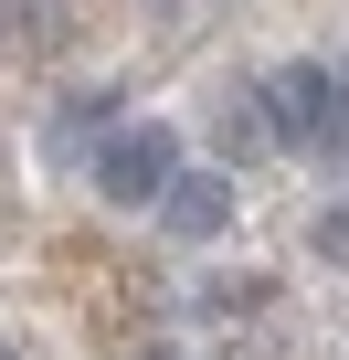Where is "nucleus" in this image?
Returning a JSON list of instances; mask_svg holds the SVG:
<instances>
[{"label":"nucleus","instance_id":"obj_2","mask_svg":"<svg viewBox=\"0 0 349 360\" xmlns=\"http://www.w3.org/2000/svg\"><path fill=\"white\" fill-rule=\"evenodd\" d=\"M169 169H180V138H169V127H127V138L96 148V191H106L117 212H148V202L169 191Z\"/></svg>","mask_w":349,"mask_h":360},{"label":"nucleus","instance_id":"obj_5","mask_svg":"<svg viewBox=\"0 0 349 360\" xmlns=\"http://www.w3.org/2000/svg\"><path fill=\"white\" fill-rule=\"evenodd\" d=\"M0 360H11V349H0Z\"/></svg>","mask_w":349,"mask_h":360},{"label":"nucleus","instance_id":"obj_3","mask_svg":"<svg viewBox=\"0 0 349 360\" xmlns=\"http://www.w3.org/2000/svg\"><path fill=\"white\" fill-rule=\"evenodd\" d=\"M148 212H159L169 244H212V233H233V180H212V169H169V191H159Z\"/></svg>","mask_w":349,"mask_h":360},{"label":"nucleus","instance_id":"obj_4","mask_svg":"<svg viewBox=\"0 0 349 360\" xmlns=\"http://www.w3.org/2000/svg\"><path fill=\"white\" fill-rule=\"evenodd\" d=\"M317 255H349V212H328V223H317Z\"/></svg>","mask_w":349,"mask_h":360},{"label":"nucleus","instance_id":"obj_1","mask_svg":"<svg viewBox=\"0 0 349 360\" xmlns=\"http://www.w3.org/2000/svg\"><path fill=\"white\" fill-rule=\"evenodd\" d=\"M265 138L317 148V159H349V64H286L265 85Z\"/></svg>","mask_w":349,"mask_h":360}]
</instances>
